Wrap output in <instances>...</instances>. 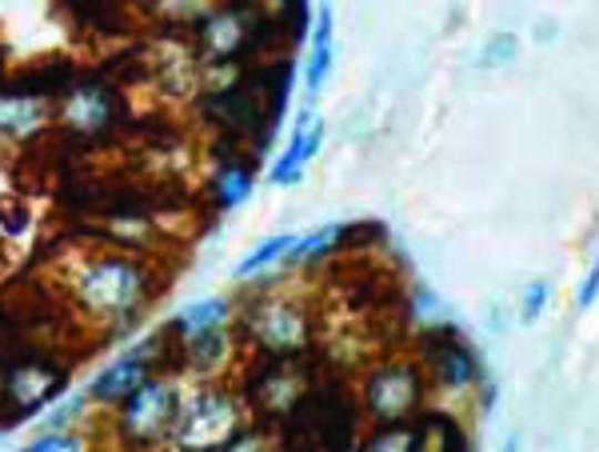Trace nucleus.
<instances>
[{
    "label": "nucleus",
    "instance_id": "obj_1",
    "mask_svg": "<svg viewBox=\"0 0 599 452\" xmlns=\"http://www.w3.org/2000/svg\"><path fill=\"white\" fill-rule=\"evenodd\" d=\"M80 301L89 304L92 312H104V317H116V312L132 309L144 292V277H140L136 261H124V257H104V261L89 264L84 277L77 284Z\"/></svg>",
    "mask_w": 599,
    "mask_h": 452
},
{
    "label": "nucleus",
    "instance_id": "obj_2",
    "mask_svg": "<svg viewBox=\"0 0 599 452\" xmlns=\"http://www.w3.org/2000/svg\"><path fill=\"white\" fill-rule=\"evenodd\" d=\"M368 412L384 424H399L419 404V372L412 364H384L368 376Z\"/></svg>",
    "mask_w": 599,
    "mask_h": 452
},
{
    "label": "nucleus",
    "instance_id": "obj_3",
    "mask_svg": "<svg viewBox=\"0 0 599 452\" xmlns=\"http://www.w3.org/2000/svg\"><path fill=\"white\" fill-rule=\"evenodd\" d=\"M180 401L176 389L169 381H140L136 389L124 396V432L132 436H160V432L176 424Z\"/></svg>",
    "mask_w": 599,
    "mask_h": 452
},
{
    "label": "nucleus",
    "instance_id": "obj_4",
    "mask_svg": "<svg viewBox=\"0 0 599 452\" xmlns=\"http://www.w3.org/2000/svg\"><path fill=\"white\" fill-rule=\"evenodd\" d=\"M236 424V404L229 396H200L176 416V444H192V449L224 444Z\"/></svg>",
    "mask_w": 599,
    "mask_h": 452
},
{
    "label": "nucleus",
    "instance_id": "obj_5",
    "mask_svg": "<svg viewBox=\"0 0 599 452\" xmlns=\"http://www.w3.org/2000/svg\"><path fill=\"white\" fill-rule=\"evenodd\" d=\"M319 144H324V117H319L316 109H304L300 112L296 129H292V137H288V149L280 152L276 169L268 172V181L272 184H296L300 172H304V164L319 152Z\"/></svg>",
    "mask_w": 599,
    "mask_h": 452
},
{
    "label": "nucleus",
    "instance_id": "obj_6",
    "mask_svg": "<svg viewBox=\"0 0 599 452\" xmlns=\"http://www.w3.org/2000/svg\"><path fill=\"white\" fill-rule=\"evenodd\" d=\"M252 332L264 349H296L304 341V317L288 301H272L252 312Z\"/></svg>",
    "mask_w": 599,
    "mask_h": 452
},
{
    "label": "nucleus",
    "instance_id": "obj_7",
    "mask_svg": "<svg viewBox=\"0 0 599 452\" xmlns=\"http://www.w3.org/2000/svg\"><path fill=\"white\" fill-rule=\"evenodd\" d=\"M144 369H149V344H140V349H132L129 356H120L112 369L100 372L89 389V401H100V404L124 401V396L144 381Z\"/></svg>",
    "mask_w": 599,
    "mask_h": 452
},
{
    "label": "nucleus",
    "instance_id": "obj_8",
    "mask_svg": "<svg viewBox=\"0 0 599 452\" xmlns=\"http://www.w3.org/2000/svg\"><path fill=\"white\" fill-rule=\"evenodd\" d=\"M332 57H336V17H332V4L319 0L316 9V29H312V52H308V89H324V81L332 77Z\"/></svg>",
    "mask_w": 599,
    "mask_h": 452
},
{
    "label": "nucleus",
    "instance_id": "obj_9",
    "mask_svg": "<svg viewBox=\"0 0 599 452\" xmlns=\"http://www.w3.org/2000/svg\"><path fill=\"white\" fill-rule=\"evenodd\" d=\"M229 297H200V301L184 304V309L176 312V329L184 332V337H196V332H209V329H220V324L229 321Z\"/></svg>",
    "mask_w": 599,
    "mask_h": 452
},
{
    "label": "nucleus",
    "instance_id": "obj_10",
    "mask_svg": "<svg viewBox=\"0 0 599 452\" xmlns=\"http://www.w3.org/2000/svg\"><path fill=\"white\" fill-rule=\"evenodd\" d=\"M44 124V101L37 97H0V132L29 137Z\"/></svg>",
    "mask_w": 599,
    "mask_h": 452
},
{
    "label": "nucleus",
    "instance_id": "obj_11",
    "mask_svg": "<svg viewBox=\"0 0 599 452\" xmlns=\"http://www.w3.org/2000/svg\"><path fill=\"white\" fill-rule=\"evenodd\" d=\"M432 361H436L439 389H468V384L476 381V361H471V352L459 349V344H444Z\"/></svg>",
    "mask_w": 599,
    "mask_h": 452
},
{
    "label": "nucleus",
    "instance_id": "obj_12",
    "mask_svg": "<svg viewBox=\"0 0 599 452\" xmlns=\"http://www.w3.org/2000/svg\"><path fill=\"white\" fill-rule=\"evenodd\" d=\"M296 241H300L296 232H276V237H268L260 249H252L248 257L232 269V277H236V281H244V277H252V272L272 269L276 261H288V252H292V244H296Z\"/></svg>",
    "mask_w": 599,
    "mask_h": 452
},
{
    "label": "nucleus",
    "instance_id": "obj_13",
    "mask_svg": "<svg viewBox=\"0 0 599 452\" xmlns=\"http://www.w3.org/2000/svg\"><path fill=\"white\" fill-rule=\"evenodd\" d=\"M57 384L60 381L52 376L49 369H24V372H17V376H12V396H17L24 412H37L40 404L57 392Z\"/></svg>",
    "mask_w": 599,
    "mask_h": 452
},
{
    "label": "nucleus",
    "instance_id": "obj_14",
    "mask_svg": "<svg viewBox=\"0 0 599 452\" xmlns=\"http://www.w3.org/2000/svg\"><path fill=\"white\" fill-rule=\"evenodd\" d=\"M104 117H109V104H104V97H100L97 89H80L77 97L64 104V121L80 132H97L100 124H104Z\"/></svg>",
    "mask_w": 599,
    "mask_h": 452
},
{
    "label": "nucleus",
    "instance_id": "obj_15",
    "mask_svg": "<svg viewBox=\"0 0 599 452\" xmlns=\"http://www.w3.org/2000/svg\"><path fill=\"white\" fill-rule=\"evenodd\" d=\"M224 352H229L224 324H220V329H209V332H196V337H189V364H192V369H200V372L216 369Z\"/></svg>",
    "mask_w": 599,
    "mask_h": 452
},
{
    "label": "nucleus",
    "instance_id": "obj_16",
    "mask_svg": "<svg viewBox=\"0 0 599 452\" xmlns=\"http://www.w3.org/2000/svg\"><path fill=\"white\" fill-rule=\"evenodd\" d=\"M204 37H209L212 52H232L240 44V37H244V24H240L236 12H216L209 21V29H204Z\"/></svg>",
    "mask_w": 599,
    "mask_h": 452
},
{
    "label": "nucleus",
    "instance_id": "obj_17",
    "mask_svg": "<svg viewBox=\"0 0 599 452\" xmlns=\"http://www.w3.org/2000/svg\"><path fill=\"white\" fill-rule=\"evenodd\" d=\"M216 192H220V204H224V209H236V204L252 192V177L244 169H236V164H224Z\"/></svg>",
    "mask_w": 599,
    "mask_h": 452
},
{
    "label": "nucleus",
    "instance_id": "obj_18",
    "mask_svg": "<svg viewBox=\"0 0 599 452\" xmlns=\"http://www.w3.org/2000/svg\"><path fill=\"white\" fill-rule=\"evenodd\" d=\"M548 301H551V284L548 281H531L528 289L519 292V321L536 324L539 317H544V309H548Z\"/></svg>",
    "mask_w": 599,
    "mask_h": 452
},
{
    "label": "nucleus",
    "instance_id": "obj_19",
    "mask_svg": "<svg viewBox=\"0 0 599 452\" xmlns=\"http://www.w3.org/2000/svg\"><path fill=\"white\" fill-rule=\"evenodd\" d=\"M516 52H519V41L511 37V32H496L484 49H479V64L484 69H499V64H511L516 61Z\"/></svg>",
    "mask_w": 599,
    "mask_h": 452
},
{
    "label": "nucleus",
    "instance_id": "obj_20",
    "mask_svg": "<svg viewBox=\"0 0 599 452\" xmlns=\"http://www.w3.org/2000/svg\"><path fill=\"white\" fill-rule=\"evenodd\" d=\"M412 312H416V324L448 321V309H444V301H439L432 289H424V284H416V292H412Z\"/></svg>",
    "mask_w": 599,
    "mask_h": 452
},
{
    "label": "nucleus",
    "instance_id": "obj_21",
    "mask_svg": "<svg viewBox=\"0 0 599 452\" xmlns=\"http://www.w3.org/2000/svg\"><path fill=\"white\" fill-rule=\"evenodd\" d=\"M84 409V396H69V401H60V404H52L49 412H44V429H64V424H72V416Z\"/></svg>",
    "mask_w": 599,
    "mask_h": 452
},
{
    "label": "nucleus",
    "instance_id": "obj_22",
    "mask_svg": "<svg viewBox=\"0 0 599 452\" xmlns=\"http://www.w3.org/2000/svg\"><path fill=\"white\" fill-rule=\"evenodd\" d=\"M29 449L32 452H40V449H80V436H69V432H52V436H37Z\"/></svg>",
    "mask_w": 599,
    "mask_h": 452
},
{
    "label": "nucleus",
    "instance_id": "obj_23",
    "mask_svg": "<svg viewBox=\"0 0 599 452\" xmlns=\"http://www.w3.org/2000/svg\"><path fill=\"white\" fill-rule=\"evenodd\" d=\"M416 444V432H384L372 441V449H412Z\"/></svg>",
    "mask_w": 599,
    "mask_h": 452
},
{
    "label": "nucleus",
    "instance_id": "obj_24",
    "mask_svg": "<svg viewBox=\"0 0 599 452\" xmlns=\"http://www.w3.org/2000/svg\"><path fill=\"white\" fill-rule=\"evenodd\" d=\"M596 304V269H588L583 284H579V309H591Z\"/></svg>",
    "mask_w": 599,
    "mask_h": 452
}]
</instances>
